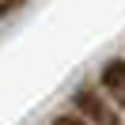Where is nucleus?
Returning <instances> with one entry per match:
<instances>
[{
	"instance_id": "nucleus-1",
	"label": "nucleus",
	"mask_w": 125,
	"mask_h": 125,
	"mask_svg": "<svg viewBox=\"0 0 125 125\" xmlns=\"http://www.w3.org/2000/svg\"><path fill=\"white\" fill-rule=\"evenodd\" d=\"M76 110L83 114L87 125H125V114L99 91H80L76 95Z\"/></svg>"
},
{
	"instance_id": "nucleus-2",
	"label": "nucleus",
	"mask_w": 125,
	"mask_h": 125,
	"mask_svg": "<svg viewBox=\"0 0 125 125\" xmlns=\"http://www.w3.org/2000/svg\"><path fill=\"white\" fill-rule=\"evenodd\" d=\"M102 91H106L110 102L125 114V61H110L106 68H102Z\"/></svg>"
},
{
	"instance_id": "nucleus-3",
	"label": "nucleus",
	"mask_w": 125,
	"mask_h": 125,
	"mask_svg": "<svg viewBox=\"0 0 125 125\" xmlns=\"http://www.w3.org/2000/svg\"><path fill=\"white\" fill-rule=\"evenodd\" d=\"M53 125H87V121H83V117H76V114H64V117H57Z\"/></svg>"
},
{
	"instance_id": "nucleus-4",
	"label": "nucleus",
	"mask_w": 125,
	"mask_h": 125,
	"mask_svg": "<svg viewBox=\"0 0 125 125\" xmlns=\"http://www.w3.org/2000/svg\"><path fill=\"white\" fill-rule=\"evenodd\" d=\"M15 4H19V0H0V11H11Z\"/></svg>"
}]
</instances>
